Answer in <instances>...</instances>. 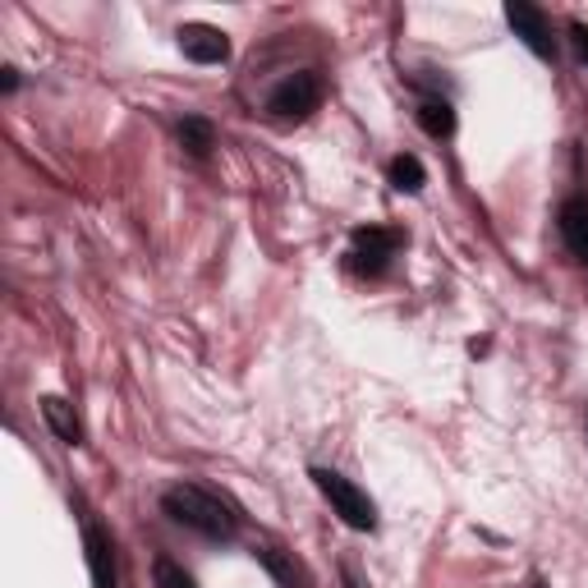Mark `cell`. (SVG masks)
<instances>
[{"label": "cell", "instance_id": "obj_8", "mask_svg": "<svg viewBox=\"0 0 588 588\" xmlns=\"http://www.w3.org/2000/svg\"><path fill=\"white\" fill-rule=\"evenodd\" d=\"M561 240L575 253V263L588 267V202L584 198H566L561 202Z\"/></svg>", "mask_w": 588, "mask_h": 588}, {"label": "cell", "instance_id": "obj_2", "mask_svg": "<svg viewBox=\"0 0 588 588\" xmlns=\"http://www.w3.org/2000/svg\"><path fill=\"white\" fill-rule=\"evenodd\" d=\"M313 482H318V492L331 501V510L350 524V529H359V533H373L377 529V506L368 501L364 488H354L350 478L341 474H331V469H313Z\"/></svg>", "mask_w": 588, "mask_h": 588}, {"label": "cell", "instance_id": "obj_6", "mask_svg": "<svg viewBox=\"0 0 588 588\" xmlns=\"http://www.w3.org/2000/svg\"><path fill=\"white\" fill-rule=\"evenodd\" d=\"M175 37H180V51L193 65H221V60H230V37L221 29H212V23H185Z\"/></svg>", "mask_w": 588, "mask_h": 588}, {"label": "cell", "instance_id": "obj_7", "mask_svg": "<svg viewBox=\"0 0 588 588\" xmlns=\"http://www.w3.org/2000/svg\"><path fill=\"white\" fill-rule=\"evenodd\" d=\"M84 547H88L92 588H120V575H115V547H111V539H107V529L88 524V529H84Z\"/></svg>", "mask_w": 588, "mask_h": 588}, {"label": "cell", "instance_id": "obj_18", "mask_svg": "<svg viewBox=\"0 0 588 588\" xmlns=\"http://www.w3.org/2000/svg\"><path fill=\"white\" fill-rule=\"evenodd\" d=\"M584 423H588V414H584Z\"/></svg>", "mask_w": 588, "mask_h": 588}, {"label": "cell", "instance_id": "obj_16", "mask_svg": "<svg viewBox=\"0 0 588 588\" xmlns=\"http://www.w3.org/2000/svg\"><path fill=\"white\" fill-rule=\"evenodd\" d=\"M14 88H19V69L5 65V69H0V92H14Z\"/></svg>", "mask_w": 588, "mask_h": 588}, {"label": "cell", "instance_id": "obj_9", "mask_svg": "<svg viewBox=\"0 0 588 588\" xmlns=\"http://www.w3.org/2000/svg\"><path fill=\"white\" fill-rule=\"evenodd\" d=\"M42 419H46V428L56 432L60 442H69V446H79V442H84V428H79L74 409H69L60 396H46V400H42Z\"/></svg>", "mask_w": 588, "mask_h": 588}, {"label": "cell", "instance_id": "obj_11", "mask_svg": "<svg viewBox=\"0 0 588 588\" xmlns=\"http://www.w3.org/2000/svg\"><path fill=\"white\" fill-rule=\"evenodd\" d=\"M419 124H423V134H432V138H451L455 134V111L446 107V101H423Z\"/></svg>", "mask_w": 588, "mask_h": 588}, {"label": "cell", "instance_id": "obj_17", "mask_svg": "<svg viewBox=\"0 0 588 588\" xmlns=\"http://www.w3.org/2000/svg\"><path fill=\"white\" fill-rule=\"evenodd\" d=\"M341 584L345 588H364V579H359V570H354V566H341Z\"/></svg>", "mask_w": 588, "mask_h": 588}, {"label": "cell", "instance_id": "obj_4", "mask_svg": "<svg viewBox=\"0 0 588 588\" xmlns=\"http://www.w3.org/2000/svg\"><path fill=\"white\" fill-rule=\"evenodd\" d=\"M400 248V230H381V225H359L354 230V267L368 271V276H381L391 263V253Z\"/></svg>", "mask_w": 588, "mask_h": 588}, {"label": "cell", "instance_id": "obj_15", "mask_svg": "<svg viewBox=\"0 0 588 588\" xmlns=\"http://www.w3.org/2000/svg\"><path fill=\"white\" fill-rule=\"evenodd\" d=\"M570 37H575V51H579V60L588 65V29H584V23H570Z\"/></svg>", "mask_w": 588, "mask_h": 588}, {"label": "cell", "instance_id": "obj_5", "mask_svg": "<svg viewBox=\"0 0 588 588\" xmlns=\"http://www.w3.org/2000/svg\"><path fill=\"white\" fill-rule=\"evenodd\" d=\"M506 23L515 29V37L533 51L539 60H552L556 56V46H552V29H547V19L539 5H524V0H510L506 5Z\"/></svg>", "mask_w": 588, "mask_h": 588}, {"label": "cell", "instance_id": "obj_14", "mask_svg": "<svg viewBox=\"0 0 588 588\" xmlns=\"http://www.w3.org/2000/svg\"><path fill=\"white\" fill-rule=\"evenodd\" d=\"M258 556H263V566H267V570H271L280 584H286V588H295V566H290L286 556H280V552H271V547H267V552H258Z\"/></svg>", "mask_w": 588, "mask_h": 588}, {"label": "cell", "instance_id": "obj_3", "mask_svg": "<svg viewBox=\"0 0 588 588\" xmlns=\"http://www.w3.org/2000/svg\"><path fill=\"white\" fill-rule=\"evenodd\" d=\"M318 101H322V79L313 69H299L267 97V111L276 120H309L318 111Z\"/></svg>", "mask_w": 588, "mask_h": 588}, {"label": "cell", "instance_id": "obj_1", "mask_svg": "<svg viewBox=\"0 0 588 588\" xmlns=\"http://www.w3.org/2000/svg\"><path fill=\"white\" fill-rule=\"evenodd\" d=\"M162 510L175 524H185V529L202 533V539H217V543L235 539V529H240L235 510H230L221 497L193 488V482H175V488L162 497Z\"/></svg>", "mask_w": 588, "mask_h": 588}, {"label": "cell", "instance_id": "obj_13", "mask_svg": "<svg viewBox=\"0 0 588 588\" xmlns=\"http://www.w3.org/2000/svg\"><path fill=\"white\" fill-rule=\"evenodd\" d=\"M152 575H157V588H198L193 575H189L185 566H175L170 556H162L157 566H152Z\"/></svg>", "mask_w": 588, "mask_h": 588}, {"label": "cell", "instance_id": "obj_10", "mask_svg": "<svg viewBox=\"0 0 588 588\" xmlns=\"http://www.w3.org/2000/svg\"><path fill=\"white\" fill-rule=\"evenodd\" d=\"M180 143L189 157H212V147H217V130H212V120H202V115H185L180 120Z\"/></svg>", "mask_w": 588, "mask_h": 588}, {"label": "cell", "instance_id": "obj_12", "mask_svg": "<svg viewBox=\"0 0 588 588\" xmlns=\"http://www.w3.org/2000/svg\"><path fill=\"white\" fill-rule=\"evenodd\" d=\"M423 180H428V175H423V162H419V157H396V162H391V185H396L400 193H419Z\"/></svg>", "mask_w": 588, "mask_h": 588}]
</instances>
